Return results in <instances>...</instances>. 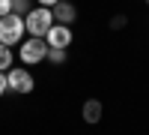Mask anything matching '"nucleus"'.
Wrapping results in <instances>:
<instances>
[{"mask_svg": "<svg viewBox=\"0 0 149 135\" xmlns=\"http://www.w3.org/2000/svg\"><path fill=\"white\" fill-rule=\"evenodd\" d=\"M146 3H149V0H146Z\"/></svg>", "mask_w": 149, "mask_h": 135, "instance_id": "2eb2a0df", "label": "nucleus"}, {"mask_svg": "<svg viewBox=\"0 0 149 135\" xmlns=\"http://www.w3.org/2000/svg\"><path fill=\"white\" fill-rule=\"evenodd\" d=\"M6 81H9V90L12 93H33V75L27 69H9L6 72Z\"/></svg>", "mask_w": 149, "mask_h": 135, "instance_id": "20e7f679", "label": "nucleus"}, {"mask_svg": "<svg viewBox=\"0 0 149 135\" xmlns=\"http://www.w3.org/2000/svg\"><path fill=\"white\" fill-rule=\"evenodd\" d=\"M45 42H48V48H66L72 45V27L69 24H54L51 30H48V36H45Z\"/></svg>", "mask_w": 149, "mask_h": 135, "instance_id": "39448f33", "label": "nucleus"}, {"mask_svg": "<svg viewBox=\"0 0 149 135\" xmlns=\"http://www.w3.org/2000/svg\"><path fill=\"white\" fill-rule=\"evenodd\" d=\"M33 6H30V0H12V12H15V15H27V12H30Z\"/></svg>", "mask_w": 149, "mask_h": 135, "instance_id": "1a4fd4ad", "label": "nucleus"}, {"mask_svg": "<svg viewBox=\"0 0 149 135\" xmlns=\"http://www.w3.org/2000/svg\"><path fill=\"white\" fill-rule=\"evenodd\" d=\"M45 57H48V42L45 39H39V36L24 39V45H21V63L33 66V63H42Z\"/></svg>", "mask_w": 149, "mask_h": 135, "instance_id": "7ed1b4c3", "label": "nucleus"}, {"mask_svg": "<svg viewBox=\"0 0 149 135\" xmlns=\"http://www.w3.org/2000/svg\"><path fill=\"white\" fill-rule=\"evenodd\" d=\"M9 69H12V48L0 45V72H9Z\"/></svg>", "mask_w": 149, "mask_h": 135, "instance_id": "6e6552de", "label": "nucleus"}, {"mask_svg": "<svg viewBox=\"0 0 149 135\" xmlns=\"http://www.w3.org/2000/svg\"><path fill=\"white\" fill-rule=\"evenodd\" d=\"M84 120L86 123H98L102 120V102L98 99H86L84 102Z\"/></svg>", "mask_w": 149, "mask_h": 135, "instance_id": "0eeeda50", "label": "nucleus"}, {"mask_svg": "<svg viewBox=\"0 0 149 135\" xmlns=\"http://www.w3.org/2000/svg\"><path fill=\"white\" fill-rule=\"evenodd\" d=\"M9 12H12V0H0V18L9 15Z\"/></svg>", "mask_w": 149, "mask_h": 135, "instance_id": "9b49d317", "label": "nucleus"}, {"mask_svg": "<svg viewBox=\"0 0 149 135\" xmlns=\"http://www.w3.org/2000/svg\"><path fill=\"white\" fill-rule=\"evenodd\" d=\"M24 39V18L15 15V12H9V15L0 18V45H18Z\"/></svg>", "mask_w": 149, "mask_h": 135, "instance_id": "f03ea898", "label": "nucleus"}, {"mask_svg": "<svg viewBox=\"0 0 149 135\" xmlns=\"http://www.w3.org/2000/svg\"><path fill=\"white\" fill-rule=\"evenodd\" d=\"M51 12H54V24H72L78 18V9L72 3H66V0H60L57 6H51Z\"/></svg>", "mask_w": 149, "mask_h": 135, "instance_id": "423d86ee", "label": "nucleus"}, {"mask_svg": "<svg viewBox=\"0 0 149 135\" xmlns=\"http://www.w3.org/2000/svg\"><path fill=\"white\" fill-rule=\"evenodd\" d=\"M110 27H113V30H119V27H125V15H116L113 21H110Z\"/></svg>", "mask_w": 149, "mask_h": 135, "instance_id": "f8f14e48", "label": "nucleus"}, {"mask_svg": "<svg viewBox=\"0 0 149 135\" xmlns=\"http://www.w3.org/2000/svg\"><path fill=\"white\" fill-rule=\"evenodd\" d=\"M48 60L51 63H66V51L63 48H48Z\"/></svg>", "mask_w": 149, "mask_h": 135, "instance_id": "9d476101", "label": "nucleus"}, {"mask_svg": "<svg viewBox=\"0 0 149 135\" xmlns=\"http://www.w3.org/2000/svg\"><path fill=\"white\" fill-rule=\"evenodd\" d=\"M9 90V81H6V72H0V96Z\"/></svg>", "mask_w": 149, "mask_h": 135, "instance_id": "ddd939ff", "label": "nucleus"}, {"mask_svg": "<svg viewBox=\"0 0 149 135\" xmlns=\"http://www.w3.org/2000/svg\"><path fill=\"white\" fill-rule=\"evenodd\" d=\"M51 27H54V12L48 9V6H36V9H30L27 15H24V30H27L30 36L45 39Z\"/></svg>", "mask_w": 149, "mask_h": 135, "instance_id": "f257e3e1", "label": "nucleus"}, {"mask_svg": "<svg viewBox=\"0 0 149 135\" xmlns=\"http://www.w3.org/2000/svg\"><path fill=\"white\" fill-rule=\"evenodd\" d=\"M36 3H39V6H48V9H51V6H57V3H60V0H36Z\"/></svg>", "mask_w": 149, "mask_h": 135, "instance_id": "4468645a", "label": "nucleus"}]
</instances>
